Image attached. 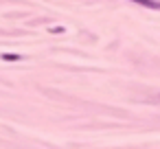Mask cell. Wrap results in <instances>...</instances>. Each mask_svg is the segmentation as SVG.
<instances>
[{
  "label": "cell",
  "mask_w": 160,
  "mask_h": 149,
  "mask_svg": "<svg viewBox=\"0 0 160 149\" xmlns=\"http://www.w3.org/2000/svg\"><path fill=\"white\" fill-rule=\"evenodd\" d=\"M132 2H136V5H145V7H151V9H160V2H156V0H132Z\"/></svg>",
  "instance_id": "cell-1"
},
{
  "label": "cell",
  "mask_w": 160,
  "mask_h": 149,
  "mask_svg": "<svg viewBox=\"0 0 160 149\" xmlns=\"http://www.w3.org/2000/svg\"><path fill=\"white\" fill-rule=\"evenodd\" d=\"M2 59H9V62H13V59H20L18 55H2Z\"/></svg>",
  "instance_id": "cell-2"
}]
</instances>
